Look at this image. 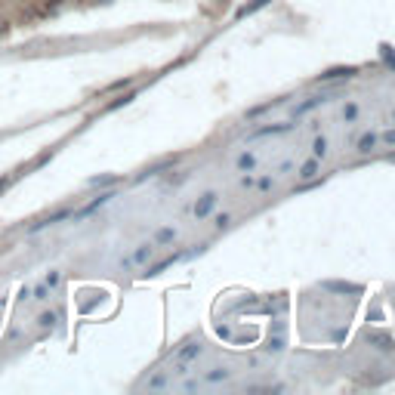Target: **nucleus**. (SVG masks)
Listing matches in <instances>:
<instances>
[{
  "label": "nucleus",
  "mask_w": 395,
  "mask_h": 395,
  "mask_svg": "<svg viewBox=\"0 0 395 395\" xmlns=\"http://www.w3.org/2000/svg\"><path fill=\"white\" fill-rule=\"evenodd\" d=\"M352 77H358V68L355 65H334V68H325L318 77H315V84H334V81H352Z\"/></svg>",
  "instance_id": "obj_1"
},
{
  "label": "nucleus",
  "mask_w": 395,
  "mask_h": 395,
  "mask_svg": "<svg viewBox=\"0 0 395 395\" xmlns=\"http://www.w3.org/2000/svg\"><path fill=\"white\" fill-rule=\"evenodd\" d=\"M216 204H220V192H216V189H210V192H204V195L195 201V207H192L195 220H207V216H213Z\"/></svg>",
  "instance_id": "obj_2"
},
{
  "label": "nucleus",
  "mask_w": 395,
  "mask_h": 395,
  "mask_svg": "<svg viewBox=\"0 0 395 395\" xmlns=\"http://www.w3.org/2000/svg\"><path fill=\"white\" fill-rule=\"evenodd\" d=\"M155 241H146V244H139V247H133L130 250V256L124 260V269H133V266H148L151 262V256H155Z\"/></svg>",
  "instance_id": "obj_3"
},
{
  "label": "nucleus",
  "mask_w": 395,
  "mask_h": 395,
  "mask_svg": "<svg viewBox=\"0 0 395 395\" xmlns=\"http://www.w3.org/2000/svg\"><path fill=\"white\" fill-rule=\"evenodd\" d=\"M296 127L293 121H281V124H266V127H253L247 133V139H266V136H285Z\"/></svg>",
  "instance_id": "obj_4"
},
{
  "label": "nucleus",
  "mask_w": 395,
  "mask_h": 395,
  "mask_svg": "<svg viewBox=\"0 0 395 395\" xmlns=\"http://www.w3.org/2000/svg\"><path fill=\"white\" fill-rule=\"evenodd\" d=\"M186 256H192V253H186V250H176V253L164 256L161 262H151V266H146V272H142V275H146V278H157V275H161V272H167L170 266H176V262H180V260H186Z\"/></svg>",
  "instance_id": "obj_5"
},
{
  "label": "nucleus",
  "mask_w": 395,
  "mask_h": 395,
  "mask_svg": "<svg viewBox=\"0 0 395 395\" xmlns=\"http://www.w3.org/2000/svg\"><path fill=\"white\" fill-rule=\"evenodd\" d=\"M327 102H331V96H325V93H321V96H309V99H302L300 105H293V111H291V115H293V121H296V117L309 115V111L321 108V105H327Z\"/></svg>",
  "instance_id": "obj_6"
},
{
  "label": "nucleus",
  "mask_w": 395,
  "mask_h": 395,
  "mask_svg": "<svg viewBox=\"0 0 395 395\" xmlns=\"http://www.w3.org/2000/svg\"><path fill=\"white\" fill-rule=\"evenodd\" d=\"M176 238H180V232H176L173 226H161V229H155V235H151L155 247H167V244H173Z\"/></svg>",
  "instance_id": "obj_7"
},
{
  "label": "nucleus",
  "mask_w": 395,
  "mask_h": 395,
  "mask_svg": "<svg viewBox=\"0 0 395 395\" xmlns=\"http://www.w3.org/2000/svg\"><path fill=\"white\" fill-rule=\"evenodd\" d=\"M201 355H204V346H201V343H186V346L176 349V361H189V365H192V361H198Z\"/></svg>",
  "instance_id": "obj_8"
},
{
  "label": "nucleus",
  "mask_w": 395,
  "mask_h": 395,
  "mask_svg": "<svg viewBox=\"0 0 395 395\" xmlns=\"http://www.w3.org/2000/svg\"><path fill=\"white\" fill-rule=\"evenodd\" d=\"M68 210H56V213H50V216H41L37 222H31L28 226V232H41V229H47V226H52V222H62V220H68Z\"/></svg>",
  "instance_id": "obj_9"
},
{
  "label": "nucleus",
  "mask_w": 395,
  "mask_h": 395,
  "mask_svg": "<svg viewBox=\"0 0 395 395\" xmlns=\"http://www.w3.org/2000/svg\"><path fill=\"white\" fill-rule=\"evenodd\" d=\"M377 146H380V133H365L355 142V151L358 155H371V151H377Z\"/></svg>",
  "instance_id": "obj_10"
},
{
  "label": "nucleus",
  "mask_w": 395,
  "mask_h": 395,
  "mask_svg": "<svg viewBox=\"0 0 395 395\" xmlns=\"http://www.w3.org/2000/svg\"><path fill=\"white\" fill-rule=\"evenodd\" d=\"M256 164H260V157H256L253 151H241V155L235 157V167H238V173H253Z\"/></svg>",
  "instance_id": "obj_11"
},
{
  "label": "nucleus",
  "mask_w": 395,
  "mask_h": 395,
  "mask_svg": "<svg viewBox=\"0 0 395 395\" xmlns=\"http://www.w3.org/2000/svg\"><path fill=\"white\" fill-rule=\"evenodd\" d=\"M318 170H321V161H318V157H309L306 164H300L296 176H300L302 182H309V180H315V176H318Z\"/></svg>",
  "instance_id": "obj_12"
},
{
  "label": "nucleus",
  "mask_w": 395,
  "mask_h": 395,
  "mask_svg": "<svg viewBox=\"0 0 395 395\" xmlns=\"http://www.w3.org/2000/svg\"><path fill=\"white\" fill-rule=\"evenodd\" d=\"M111 198H115V192H102V195L96 198V201H90L87 207H81V210H77V213H75V220H84V216H90V213H93V210L102 207V204H108Z\"/></svg>",
  "instance_id": "obj_13"
},
{
  "label": "nucleus",
  "mask_w": 395,
  "mask_h": 395,
  "mask_svg": "<svg viewBox=\"0 0 395 395\" xmlns=\"http://www.w3.org/2000/svg\"><path fill=\"white\" fill-rule=\"evenodd\" d=\"M229 377H232V371H229V367H210V371L201 377V383H207V386H213V383H226Z\"/></svg>",
  "instance_id": "obj_14"
},
{
  "label": "nucleus",
  "mask_w": 395,
  "mask_h": 395,
  "mask_svg": "<svg viewBox=\"0 0 395 395\" xmlns=\"http://www.w3.org/2000/svg\"><path fill=\"white\" fill-rule=\"evenodd\" d=\"M269 3H272V0H250V3H244L238 12H235V19H247V16H253L256 10H262V6H269Z\"/></svg>",
  "instance_id": "obj_15"
},
{
  "label": "nucleus",
  "mask_w": 395,
  "mask_h": 395,
  "mask_svg": "<svg viewBox=\"0 0 395 395\" xmlns=\"http://www.w3.org/2000/svg\"><path fill=\"white\" fill-rule=\"evenodd\" d=\"M115 182H121V176L102 173V176H93V180H87V186H90V189H102V186H115Z\"/></svg>",
  "instance_id": "obj_16"
},
{
  "label": "nucleus",
  "mask_w": 395,
  "mask_h": 395,
  "mask_svg": "<svg viewBox=\"0 0 395 395\" xmlns=\"http://www.w3.org/2000/svg\"><path fill=\"white\" fill-rule=\"evenodd\" d=\"M167 386H170V374H164V371H157L155 377L146 380V389H167Z\"/></svg>",
  "instance_id": "obj_17"
},
{
  "label": "nucleus",
  "mask_w": 395,
  "mask_h": 395,
  "mask_svg": "<svg viewBox=\"0 0 395 395\" xmlns=\"http://www.w3.org/2000/svg\"><path fill=\"white\" fill-rule=\"evenodd\" d=\"M312 157H318V161L327 157V136H315L312 139Z\"/></svg>",
  "instance_id": "obj_18"
},
{
  "label": "nucleus",
  "mask_w": 395,
  "mask_h": 395,
  "mask_svg": "<svg viewBox=\"0 0 395 395\" xmlns=\"http://www.w3.org/2000/svg\"><path fill=\"white\" fill-rule=\"evenodd\" d=\"M380 59H383L386 68L395 71V50L389 47V44H380Z\"/></svg>",
  "instance_id": "obj_19"
},
{
  "label": "nucleus",
  "mask_w": 395,
  "mask_h": 395,
  "mask_svg": "<svg viewBox=\"0 0 395 395\" xmlns=\"http://www.w3.org/2000/svg\"><path fill=\"white\" fill-rule=\"evenodd\" d=\"M358 111H361L358 102H346V105H343V121H346V124H355V121H358Z\"/></svg>",
  "instance_id": "obj_20"
},
{
  "label": "nucleus",
  "mask_w": 395,
  "mask_h": 395,
  "mask_svg": "<svg viewBox=\"0 0 395 395\" xmlns=\"http://www.w3.org/2000/svg\"><path fill=\"white\" fill-rule=\"evenodd\" d=\"M133 99H136V90H133V93H124V96H117L115 102H108V105H105V111H115V108H121V105H130V102H133Z\"/></svg>",
  "instance_id": "obj_21"
},
{
  "label": "nucleus",
  "mask_w": 395,
  "mask_h": 395,
  "mask_svg": "<svg viewBox=\"0 0 395 395\" xmlns=\"http://www.w3.org/2000/svg\"><path fill=\"white\" fill-rule=\"evenodd\" d=\"M213 226H216V232H226V229L232 226V216H229V213H216L213 216Z\"/></svg>",
  "instance_id": "obj_22"
},
{
  "label": "nucleus",
  "mask_w": 395,
  "mask_h": 395,
  "mask_svg": "<svg viewBox=\"0 0 395 395\" xmlns=\"http://www.w3.org/2000/svg\"><path fill=\"white\" fill-rule=\"evenodd\" d=\"M56 321H59V312H44L37 318V327H56Z\"/></svg>",
  "instance_id": "obj_23"
},
{
  "label": "nucleus",
  "mask_w": 395,
  "mask_h": 395,
  "mask_svg": "<svg viewBox=\"0 0 395 395\" xmlns=\"http://www.w3.org/2000/svg\"><path fill=\"white\" fill-rule=\"evenodd\" d=\"M170 374H173V377H189V374H192V365H189V361H176Z\"/></svg>",
  "instance_id": "obj_24"
},
{
  "label": "nucleus",
  "mask_w": 395,
  "mask_h": 395,
  "mask_svg": "<svg viewBox=\"0 0 395 395\" xmlns=\"http://www.w3.org/2000/svg\"><path fill=\"white\" fill-rule=\"evenodd\" d=\"M31 293H35V300L47 302L50 300V285H47V281H44V285H35V291H31Z\"/></svg>",
  "instance_id": "obj_25"
},
{
  "label": "nucleus",
  "mask_w": 395,
  "mask_h": 395,
  "mask_svg": "<svg viewBox=\"0 0 395 395\" xmlns=\"http://www.w3.org/2000/svg\"><path fill=\"white\" fill-rule=\"evenodd\" d=\"M253 186L260 189V192H269V189H275V176H260V180H256Z\"/></svg>",
  "instance_id": "obj_26"
},
{
  "label": "nucleus",
  "mask_w": 395,
  "mask_h": 395,
  "mask_svg": "<svg viewBox=\"0 0 395 395\" xmlns=\"http://www.w3.org/2000/svg\"><path fill=\"white\" fill-rule=\"evenodd\" d=\"M266 349H269V352H281V349H285V337H275V340L269 337V346Z\"/></svg>",
  "instance_id": "obj_27"
},
{
  "label": "nucleus",
  "mask_w": 395,
  "mask_h": 395,
  "mask_svg": "<svg viewBox=\"0 0 395 395\" xmlns=\"http://www.w3.org/2000/svg\"><path fill=\"white\" fill-rule=\"evenodd\" d=\"M374 343H380V349H392V340L389 337H386V334H374Z\"/></svg>",
  "instance_id": "obj_28"
},
{
  "label": "nucleus",
  "mask_w": 395,
  "mask_h": 395,
  "mask_svg": "<svg viewBox=\"0 0 395 395\" xmlns=\"http://www.w3.org/2000/svg\"><path fill=\"white\" fill-rule=\"evenodd\" d=\"M253 173H241V189H253Z\"/></svg>",
  "instance_id": "obj_29"
},
{
  "label": "nucleus",
  "mask_w": 395,
  "mask_h": 395,
  "mask_svg": "<svg viewBox=\"0 0 395 395\" xmlns=\"http://www.w3.org/2000/svg\"><path fill=\"white\" fill-rule=\"evenodd\" d=\"M380 142H386V146H395V130H386V133L380 136Z\"/></svg>",
  "instance_id": "obj_30"
},
{
  "label": "nucleus",
  "mask_w": 395,
  "mask_h": 395,
  "mask_svg": "<svg viewBox=\"0 0 395 395\" xmlns=\"http://www.w3.org/2000/svg\"><path fill=\"white\" fill-rule=\"evenodd\" d=\"M10 182H12V173H3V176H0V192H3V189L10 186Z\"/></svg>",
  "instance_id": "obj_31"
},
{
  "label": "nucleus",
  "mask_w": 395,
  "mask_h": 395,
  "mask_svg": "<svg viewBox=\"0 0 395 395\" xmlns=\"http://www.w3.org/2000/svg\"><path fill=\"white\" fill-rule=\"evenodd\" d=\"M47 285H50V287L59 285V272H50V275H47Z\"/></svg>",
  "instance_id": "obj_32"
},
{
  "label": "nucleus",
  "mask_w": 395,
  "mask_h": 395,
  "mask_svg": "<svg viewBox=\"0 0 395 395\" xmlns=\"http://www.w3.org/2000/svg\"><path fill=\"white\" fill-rule=\"evenodd\" d=\"M198 386H201L198 380H186V383H182V389H198Z\"/></svg>",
  "instance_id": "obj_33"
},
{
  "label": "nucleus",
  "mask_w": 395,
  "mask_h": 395,
  "mask_svg": "<svg viewBox=\"0 0 395 395\" xmlns=\"http://www.w3.org/2000/svg\"><path fill=\"white\" fill-rule=\"evenodd\" d=\"M392 121H395V108H392Z\"/></svg>",
  "instance_id": "obj_34"
},
{
  "label": "nucleus",
  "mask_w": 395,
  "mask_h": 395,
  "mask_svg": "<svg viewBox=\"0 0 395 395\" xmlns=\"http://www.w3.org/2000/svg\"><path fill=\"white\" fill-rule=\"evenodd\" d=\"M392 306H395V296H392Z\"/></svg>",
  "instance_id": "obj_35"
},
{
  "label": "nucleus",
  "mask_w": 395,
  "mask_h": 395,
  "mask_svg": "<svg viewBox=\"0 0 395 395\" xmlns=\"http://www.w3.org/2000/svg\"><path fill=\"white\" fill-rule=\"evenodd\" d=\"M392 161H395V155H392Z\"/></svg>",
  "instance_id": "obj_36"
}]
</instances>
